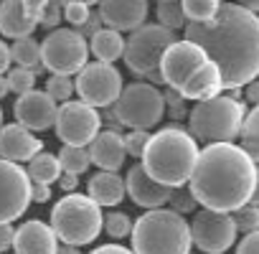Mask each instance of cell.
Masks as SVG:
<instances>
[{
	"mask_svg": "<svg viewBox=\"0 0 259 254\" xmlns=\"http://www.w3.org/2000/svg\"><path fill=\"white\" fill-rule=\"evenodd\" d=\"M239 6H244L251 13H259V0H239Z\"/></svg>",
	"mask_w": 259,
	"mask_h": 254,
	"instance_id": "obj_49",
	"label": "cell"
},
{
	"mask_svg": "<svg viewBox=\"0 0 259 254\" xmlns=\"http://www.w3.org/2000/svg\"><path fill=\"white\" fill-rule=\"evenodd\" d=\"M89 155L92 163L99 165L102 171H119L127 158V145L119 130H104L89 143Z\"/></svg>",
	"mask_w": 259,
	"mask_h": 254,
	"instance_id": "obj_20",
	"label": "cell"
},
{
	"mask_svg": "<svg viewBox=\"0 0 259 254\" xmlns=\"http://www.w3.org/2000/svg\"><path fill=\"white\" fill-rule=\"evenodd\" d=\"M188 183L203 208L236 211L254 193L256 160L231 143H211L198 153Z\"/></svg>",
	"mask_w": 259,
	"mask_h": 254,
	"instance_id": "obj_2",
	"label": "cell"
},
{
	"mask_svg": "<svg viewBox=\"0 0 259 254\" xmlns=\"http://www.w3.org/2000/svg\"><path fill=\"white\" fill-rule=\"evenodd\" d=\"M41 150H44V143L28 133L26 124L18 122V124L0 127V158L23 163V160H31Z\"/></svg>",
	"mask_w": 259,
	"mask_h": 254,
	"instance_id": "obj_18",
	"label": "cell"
},
{
	"mask_svg": "<svg viewBox=\"0 0 259 254\" xmlns=\"http://www.w3.org/2000/svg\"><path fill=\"white\" fill-rule=\"evenodd\" d=\"M133 251L135 254H191L193 234L191 224L168 208H150L133 226Z\"/></svg>",
	"mask_w": 259,
	"mask_h": 254,
	"instance_id": "obj_4",
	"label": "cell"
},
{
	"mask_svg": "<svg viewBox=\"0 0 259 254\" xmlns=\"http://www.w3.org/2000/svg\"><path fill=\"white\" fill-rule=\"evenodd\" d=\"M150 143V135L145 130H133L127 138H124V145H127V155L133 158H143L145 155V148Z\"/></svg>",
	"mask_w": 259,
	"mask_h": 254,
	"instance_id": "obj_38",
	"label": "cell"
},
{
	"mask_svg": "<svg viewBox=\"0 0 259 254\" xmlns=\"http://www.w3.org/2000/svg\"><path fill=\"white\" fill-rule=\"evenodd\" d=\"M87 59H89V44L79 31L56 28L41 41L44 69L54 74H64V76L79 74L87 66Z\"/></svg>",
	"mask_w": 259,
	"mask_h": 254,
	"instance_id": "obj_9",
	"label": "cell"
},
{
	"mask_svg": "<svg viewBox=\"0 0 259 254\" xmlns=\"http://www.w3.org/2000/svg\"><path fill=\"white\" fill-rule=\"evenodd\" d=\"M38 21L26 11L23 0H3L0 3V33L8 38H23L36 31Z\"/></svg>",
	"mask_w": 259,
	"mask_h": 254,
	"instance_id": "obj_21",
	"label": "cell"
},
{
	"mask_svg": "<svg viewBox=\"0 0 259 254\" xmlns=\"http://www.w3.org/2000/svg\"><path fill=\"white\" fill-rule=\"evenodd\" d=\"M133 221H130V216L127 214H107V221H104V231L112 236V239H124V236H130L133 234Z\"/></svg>",
	"mask_w": 259,
	"mask_h": 254,
	"instance_id": "obj_33",
	"label": "cell"
},
{
	"mask_svg": "<svg viewBox=\"0 0 259 254\" xmlns=\"http://www.w3.org/2000/svg\"><path fill=\"white\" fill-rule=\"evenodd\" d=\"M221 89H224L221 71H219V66L208 59V61H206V64L191 76V81L181 89V94H183L186 99H196V102H201V99L219 97Z\"/></svg>",
	"mask_w": 259,
	"mask_h": 254,
	"instance_id": "obj_22",
	"label": "cell"
},
{
	"mask_svg": "<svg viewBox=\"0 0 259 254\" xmlns=\"http://www.w3.org/2000/svg\"><path fill=\"white\" fill-rule=\"evenodd\" d=\"M56 254H79V246H74V244H64V246H59Z\"/></svg>",
	"mask_w": 259,
	"mask_h": 254,
	"instance_id": "obj_51",
	"label": "cell"
},
{
	"mask_svg": "<svg viewBox=\"0 0 259 254\" xmlns=\"http://www.w3.org/2000/svg\"><path fill=\"white\" fill-rule=\"evenodd\" d=\"M186 38L219 66L224 89H239L259 74V16L239 3H221L211 21H188Z\"/></svg>",
	"mask_w": 259,
	"mask_h": 254,
	"instance_id": "obj_1",
	"label": "cell"
},
{
	"mask_svg": "<svg viewBox=\"0 0 259 254\" xmlns=\"http://www.w3.org/2000/svg\"><path fill=\"white\" fill-rule=\"evenodd\" d=\"M56 183H59V188H61V191L71 193V191H76V186H79V176H76V173H66V171H64V173L59 176V181H56Z\"/></svg>",
	"mask_w": 259,
	"mask_h": 254,
	"instance_id": "obj_43",
	"label": "cell"
},
{
	"mask_svg": "<svg viewBox=\"0 0 259 254\" xmlns=\"http://www.w3.org/2000/svg\"><path fill=\"white\" fill-rule=\"evenodd\" d=\"M158 23L168 26V28H181L186 23V11L181 0H158Z\"/></svg>",
	"mask_w": 259,
	"mask_h": 254,
	"instance_id": "obj_29",
	"label": "cell"
},
{
	"mask_svg": "<svg viewBox=\"0 0 259 254\" xmlns=\"http://www.w3.org/2000/svg\"><path fill=\"white\" fill-rule=\"evenodd\" d=\"M92 254H135V251H130V249H124V246H117V244H104V246L94 249Z\"/></svg>",
	"mask_w": 259,
	"mask_h": 254,
	"instance_id": "obj_47",
	"label": "cell"
},
{
	"mask_svg": "<svg viewBox=\"0 0 259 254\" xmlns=\"http://www.w3.org/2000/svg\"><path fill=\"white\" fill-rule=\"evenodd\" d=\"M99 114L97 107L81 102H64L59 107V117H56V135L66 143V145H89L97 135H99Z\"/></svg>",
	"mask_w": 259,
	"mask_h": 254,
	"instance_id": "obj_11",
	"label": "cell"
},
{
	"mask_svg": "<svg viewBox=\"0 0 259 254\" xmlns=\"http://www.w3.org/2000/svg\"><path fill=\"white\" fill-rule=\"evenodd\" d=\"M23 6H26V11L38 21V18H41V13H44V8L49 6V0H23Z\"/></svg>",
	"mask_w": 259,
	"mask_h": 254,
	"instance_id": "obj_45",
	"label": "cell"
},
{
	"mask_svg": "<svg viewBox=\"0 0 259 254\" xmlns=\"http://www.w3.org/2000/svg\"><path fill=\"white\" fill-rule=\"evenodd\" d=\"M196 160H198L196 138L176 124L150 135V143L143 155V165L148 168V173L170 188H178L191 181Z\"/></svg>",
	"mask_w": 259,
	"mask_h": 254,
	"instance_id": "obj_3",
	"label": "cell"
},
{
	"mask_svg": "<svg viewBox=\"0 0 259 254\" xmlns=\"http://www.w3.org/2000/svg\"><path fill=\"white\" fill-rule=\"evenodd\" d=\"M13 114L21 124H26L28 130H49L51 124H56L59 107L56 99L49 92H26L16 99Z\"/></svg>",
	"mask_w": 259,
	"mask_h": 254,
	"instance_id": "obj_15",
	"label": "cell"
},
{
	"mask_svg": "<svg viewBox=\"0 0 259 254\" xmlns=\"http://www.w3.org/2000/svg\"><path fill=\"white\" fill-rule=\"evenodd\" d=\"M170 203H173V211H178V214H188V211H193L196 208V203H198V198H196V193L191 191V186L188 188H173V193H170Z\"/></svg>",
	"mask_w": 259,
	"mask_h": 254,
	"instance_id": "obj_36",
	"label": "cell"
},
{
	"mask_svg": "<svg viewBox=\"0 0 259 254\" xmlns=\"http://www.w3.org/2000/svg\"><path fill=\"white\" fill-rule=\"evenodd\" d=\"M206 61H208L206 51H203L198 44H193V41L186 38V41H176V44L165 51V56H163V61H160V71H163V76H165V84L181 92V89L191 81V76H193Z\"/></svg>",
	"mask_w": 259,
	"mask_h": 254,
	"instance_id": "obj_14",
	"label": "cell"
},
{
	"mask_svg": "<svg viewBox=\"0 0 259 254\" xmlns=\"http://www.w3.org/2000/svg\"><path fill=\"white\" fill-rule=\"evenodd\" d=\"M249 203H256L259 206V163H256V183H254V193H251Z\"/></svg>",
	"mask_w": 259,
	"mask_h": 254,
	"instance_id": "obj_50",
	"label": "cell"
},
{
	"mask_svg": "<svg viewBox=\"0 0 259 254\" xmlns=\"http://www.w3.org/2000/svg\"><path fill=\"white\" fill-rule=\"evenodd\" d=\"M89 13H92V11H89V6H84V3H66V6H64V18H66L71 26H76V28L89 18Z\"/></svg>",
	"mask_w": 259,
	"mask_h": 254,
	"instance_id": "obj_39",
	"label": "cell"
},
{
	"mask_svg": "<svg viewBox=\"0 0 259 254\" xmlns=\"http://www.w3.org/2000/svg\"><path fill=\"white\" fill-rule=\"evenodd\" d=\"M148 0H99L102 21L117 31H135L148 18Z\"/></svg>",
	"mask_w": 259,
	"mask_h": 254,
	"instance_id": "obj_17",
	"label": "cell"
},
{
	"mask_svg": "<svg viewBox=\"0 0 259 254\" xmlns=\"http://www.w3.org/2000/svg\"><path fill=\"white\" fill-rule=\"evenodd\" d=\"M239 138H241V148L259 163V104H254V109L246 112Z\"/></svg>",
	"mask_w": 259,
	"mask_h": 254,
	"instance_id": "obj_26",
	"label": "cell"
},
{
	"mask_svg": "<svg viewBox=\"0 0 259 254\" xmlns=\"http://www.w3.org/2000/svg\"><path fill=\"white\" fill-rule=\"evenodd\" d=\"M102 23H104V21H102V13L92 11V13H89V18H87V21H84V23H81V26H79L76 31H79V33H81L84 38H87V36L92 38V36H94L97 31H102Z\"/></svg>",
	"mask_w": 259,
	"mask_h": 254,
	"instance_id": "obj_40",
	"label": "cell"
},
{
	"mask_svg": "<svg viewBox=\"0 0 259 254\" xmlns=\"http://www.w3.org/2000/svg\"><path fill=\"white\" fill-rule=\"evenodd\" d=\"M76 94L92 107H109L122 94V76L107 61L87 64L76 74Z\"/></svg>",
	"mask_w": 259,
	"mask_h": 254,
	"instance_id": "obj_10",
	"label": "cell"
},
{
	"mask_svg": "<svg viewBox=\"0 0 259 254\" xmlns=\"http://www.w3.org/2000/svg\"><path fill=\"white\" fill-rule=\"evenodd\" d=\"M236 254H259V231H251L246 234L241 241H239V249Z\"/></svg>",
	"mask_w": 259,
	"mask_h": 254,
	"instance_id": "obj_41",
	"label": "cell"
},
{
	"mask_svg": "<svg viewBox=\"0 0 259 254\" xmlns=\"http://www.w3.org/2000/svg\"><path fill=\"white\" fill-rule=\"evenodd\" d=\"M191 234H193V244L201 251L219 254V251H226L234 244L236 221H234V216H226V211L203 208L191 221Z\"/></svg>",
	"mask_w": 259,
	"mask_h": 254,
	"instance_id": "obj_13",
	"label": "cell"
},
{
	"mask_svg": "<svg viewBox=\"0 0 259 254\" xmlns=\"http://www.w3.org/2000/svg\"><path fill=\"white\" fill-rule=\"evenodd\" d=\"M11 92V84H8V76H0V99Z\"/></svg>",
	"mask_w": 259,
	"mask_h": 254,
	"instance_id": "obj_52",
	"label": "cell"
},
{
	"mask_svg": "<svg viewBox=\"0 0 259 254\" xmlns=\"http://www.w3.org/2000/svg\"><path fill=\"white\" fill-rule=\"evenodd\" d=\"M163 97H165V109H168V114H170L173 119H183V117L191 114V109L186 107V97H183L178 89L170 87Z\"/></svg>",
	"mask_w": 259,
	"mask_h": 254,
	"instance_id": "obj_35",
	"label": "cell"
},
{
	"mask_svg": "<svg viewBox=\"0 0 259 254\" xmlns=\"http://www.w3.org/2000/svg\"><path fill=\"white\" fill-rule=\"evenodd\" d=\"M0 127H3V109H0Z\"/></svg>",
	"mask_w": 259,
	"mask_h": 254,
	"instance_id": "obj_54",
	"label": "cell"
},
{
	"mask_svg": "<svg viewBox=\"0 0 259 254\" xmlns=\"http://www.w3.org/2000/svg\"><path fill=\"white\" fill-rule=\"evenodd\" d=\"M46 92L56 99V102H69V97L74 94V81L64 74H54L46 81Z\"/></svg>",
	"mask_w": 259,
	"mask_h": 254,
	"instance_id": "obj_34",
	"label": "cell"
},
{
	"mask_svg": "<svg viewBox=\"0 0 259 254\" xmlns=\"http://www.w3.org/2000/svg\"><path fill=\"white\" fill-rule=\"evenodd\" d=\"M234 221H236V229L244 231V234L259 231V206H256V203H244V206H239L236 214H234Z\"/></svg>",
	"mask_w": 259,
	"mask_h": 254,
	"instance_id": "obj_32",
	"label": "cell"
},
{
	"mask_svg": "<svg viewBox=\"0 0 259 254\" xmlns=\"http://www.w3.org/2000/svg\"><path fill=\"white\" fill-rule=\"evenodd\" d=\"M59 160H61V168L66 171V173H84L89 165H92V155H89V150L87 148H81V145H64L61 150H59Z\"/></svg>",
	"mask_w": 259,
	"mask_h": 254,
	"instance_id": "obj_28",
	"label": "cell"
},
{
	"mask_svg": "<svg viewBox=\"0 0 259 254\" xmlns=\"http://www.w3.org/2000/svg\"><path fill=\"white\" fill-rule=\"evenodd\" d=\"M51 226L64 244L84 246V244H92L99 236L104 221H102L99 203L92 196L69 193L54 206Z\"/></svg>",
	"mask_w": 259,
	"mask_h": 254,
	"instance_id": "obj_7",
	"label": "cell"
},
{
	"mask_svg": "<svg viewBox=\"0 0 259 254\" xmlns=\"http://www.w3.org/2000/svg\"><path fill=\"white\" fill-rule=\"evenodd\" d=\"M87 193L99 206H117V203H122V198L127 193V183L114 171H102V173H97V176L89 178Z\"/></svg>",
	"mask_w": 259,
	"mask_h": 254,
	"instance_id": "obj_23",
	"label": "cell"
},
{
	"mask_svg": "<svg viewBox=\"0 0 259 254\" xmlns=\"http://www.w3.org/2000/svg\"><path fill=\"white\" fill-rule=\"evenodd\" d=\"M89 51L97 56V61L112 64V61H117V59L124 54V41H122V36H119L117 28H109V26H107V28H102V31H97V33L92 36Z\"/></svg>",
	"mask_w": 259,
	"mask_h": 254,
	"instance_id": "obj_24",
	"label": "cell"
},
{
	"mask_svg": "<svg viewBox=\"0 0 259 254\" xmlns=\"http://www.w3.org/2000/svg\"><path fill=\"white\" fill-rule=\"evenodd\" d=\"M31 196H33L36 203H46V201L51 198L49 183H36V181H33V186H31Z\"/></svg>",
	"mask_w": 259,
	"mask_h": 254,
	"instance_id": "obj_44",
	"label": "cell"
},
{
	"mask_svg": "<svg viewBox=\"0 0 259 254\" xmlns=\"http://www.w3.org/2000/svg\"><path fill=\"white\" fill-rule=\"evenodd\" d=\"M64 0H49V6L44 8V13H41V18H38V26H44V28H59V21H61V16H64Z\"/></svg>",
	"mask_w": 259,
	"mask_h": 254,
	"instance_id": "obj_37",
	"label": "cell"
},
{
	"mask_svg": "<svg viewBox=\"0 0 259 254\" xmlns=\"http://www.w3.org/2000/svg\"><path fill=\"white\" fill-rule=\"evenodd\" d=\"M64 3H84V6H94L99 0H64Z\"/></svg>",
	"mask_w": 259,
	"mask_h": 254,
	"instance_id": "obj_53",
	"label": "cell"
},
{
	"mask_svg": "<svg viewBox=\"0 0 259 254\" xmlns=\"http://www.w3.org/2000/svg\"><path fill=\"white\" fill-rule=\"evenodd\" d=\"M219 254H224V251H219Z\"/></svg>",
	"mask_w": 259,
	"mask_h": 254,
	"instance_id": "obj_55",
	"label": "cell"
},
{
	"mask_svg": "<svg viewBox=\"0 0 259 254\" xmlns=\"http://www.w3.org/2000/svg\"><path fill=\"white\" fill-rule=\"evenodd\" d=\"M165 112V97L148 81H135L122 89L114 102V119L133 130H150L160 122Z\"/></svg>",
	"mask_w": 259,
	"mask_h": 254,
	"instance_id": "obj_8",
	"label": "cell"
},
{
	"mask_svg": "<svg viewBox=\"0 0 259 254\" xmlns=\"http://www.w3.org/2000/svg\"><path fill=\"white\" fill-rule=\"evenodd\" d=\"M181 3L188 21H211L221 8V0H181Z\"/></svg>",
	"mask_w": 259,
	"mask_h": 254,
	"instance_id": "obj_30",
	"label": "cell"
},
{
	"mask_svg": "<svg viewBox=\"0 0 259 254\" xmlns=\"http://www.w3.org/2000/svg\"><path fill=\"white\" fill-rule=\"evenodd\" d=\"M36 74H38V69H28V66H18V69L8 71L11 92H18V94L31 92V89H33V84H36Z\"/></svg>",
	"mask_w": 259,
	"mask_h": 254,
	"instance_id": "obj_31",
	"label": "cell"
},
{
	"mask_svg": "<svg viewBox=\"0 0 259 254\" xmlns=\"http://www.w3.org/2000/svg\"><path fill=\"white\" fill-rule=\"evenodd\" d=\"M13 51V61L18 66H28V69H38L44 61H41V44H36L31 36H23V38H16V44L11 46Z\"/></svg>",
	"mask_w": 259,
	"mask_h": 254,
	"instance_id": "obj_27",
	"label": "cell"
},
{
	"mask_svg": "<svg viewBox=\"0 0 259 254\" xmlns=\"http://www.w3.org/2000/svg\"><path fill=\"white\" fill-rule=\"evenodd\" d=\"M31 176L23 171L18 163L0 158V221H13L18 219L28 203L33 201L31 196Z\"/></svg>",
	"mask_w": 259,
	"mask_h": 254,
	"instance_id": "obj_12",
	"label": "cell"
},
{
	"mask_svg": "<svg viewBox=\"0 0 259 254\" xmlns=\"http://www.w3.org/2000/svg\"><path fill=\"white\" fill-rule=\"evenodd\" d=\"M127 193L143 208H160L163 203L170 201L173 188L160 183V181H155L148 173V168L143 163H138V165L130 168V173H127Z\"/></svg>",
	"mask_w": 259,
	"mask_h": 254,
	"instance_id": "obj_16",
	"label": "cell"
},
{
	"mask_svg": "<svg viewBox=\"0 0 259 254\" xmlns=\"http://www.w3.org/2000/svg\"><path fill=\"white\" fill-rule=\"evenodd\" d=\"M246 107L234 97H211L196 102L188 114V133L198 143H231L241 135Z\"/></svg>",
	"mask_w": 259,
	"mask_h": 254,
	"instance_id": "obj_5",
	"label": "cell"
},
{
	"mask_svg": "<svg viewBox=\"0 0 259 254\" xmlns=\"http://www.w3.org/2000/svg\"><path fill=\"white\" fill-rule=\"evenodd\" d=\"M56 239L59 234L54 231V226H46L44 221H26L16 231L13 249L16 254H56L59 251Z\"/></svg>",
	"mask_w": 259,
	"mask_h": 254,
	"instance_id": "obj_19",
	"label": "cell"
},
{
	"mask_svg": "<svg viewBox=\"0 0 259 254\" xmlns=\"http://www.w3.org/2000/svg\"><path fill=\"white\" fill-rule=\"evenodd\" d=\"M155 3H158V0H155Z\"/></svg>",
	"mask_w": 259,
	"mask_h": 254,
	"instance_id": "obj_56",
	"label": "cell"
},
{
	"mask_svg": "<svg viewBox=\"0 0 259 254\" xmlns=\"http://www.w3.org/2000/svg\"><path fill=\"white\" fill-rule=\"evenodd\" d=\"M61 173H64L61 160L51 153H36L28 160V176L36 183H54V181H59Z\"/></svg>",
	"mask_w": 259,
	"mask_h": 254,
	"instance_id": "obj_25",
	"label": "cell"
},
{
	"mask_svg": "<svg viewBox=\"0 0 259 254\" xmlns=\"http://www.w3.org/2000/svg\"><path fill=\"white\" fill-rule=\"evenodd\" d=\"M246 102H251V104H259V81L254 79V81H249L246 84Z\"/></svg>",
	"mask_w": 259,
	"mask_h": 254,
	"instance_id": "obj_48",
	"label": "cell"
},
{
	"mask_svg": "<svg viewBox=\"0 0 259 254\" xmlns=\"http://www.w3.org/2000/svg\"><path fill=\"white\" fill-rule=\"evenodd\" d=\"M16 241V231L8 221H0V251H8Z\"/></svg>",
	"mask_w": 259,
	"mask_h": 254,
	"instance_id": "obj_42",
	"label": "cell"
},
{
	"mask_svg": "<svg viewBox=\"0 0 259 254\" xmlns=\"http://www.w3.org/2000/svg\"><path fill=\"white\" fill-rule=\"evenodd\" d=\"M11 61H13V51H11V46H6L3 41H0V76L8 71Z\"/></svg>",
	"mask_w": 259,
	"mask_h": 254,
	"instance_id": "obj_46",
	"label": "cell"
},
{
	"mask_svg": "<svg viewBox=\"0 0 259 254\" xmlns=\"http://www.w3.org/2000/svg\"><path fill=\"white\" fill-rule=\"evenodd\" d=\"M176 31L163 26V23H150V26H140L130 33V38L124 41V64L135 76H145L150 81L165 84V76L160 71V61L165 56V51L176 44Z\"/></svg>",
	"mask_w": 259,
	"mask_h": 254,
	"instance_id": "obj_6",
	"label": "cell"
}]
</instances>
